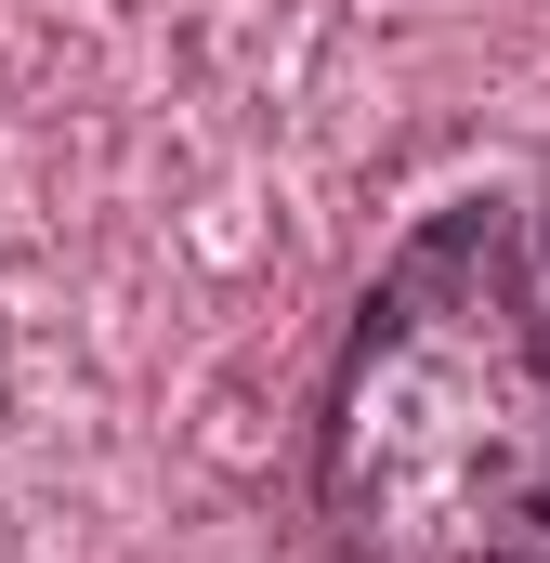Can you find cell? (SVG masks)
I'll use <instances>...</instances> for the list:
<instances>
[{
	"label": "cell",
	"mask_w": 550,
	"mask_h": 563,
	"mask_svg": "<svg viewBox=\"0 0 550 563\" xmlns=\"http://www.w3.org/2000/svg\"><path fill=\"white\" fill-rule=\"evenodd\" d=\"M301 498L328 563H550V184L394 236L315 380Z\"/></svg>",
	"instance_id": "obj_1"
}]
</instances>
